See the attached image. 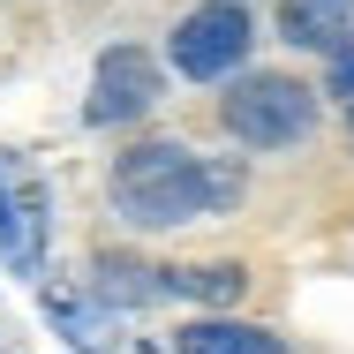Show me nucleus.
Instances as JSON below:
<instances>
[{"label": "nucleus", "mask_w": 354, "mask_h": 354, "mask_svg": "<svg viewBox=\"0 0 354 354\" xmlns=\"http://www.w3.org/2000/svg\"><path fill=\"white\" fill-rule=\"evenodd\" d=\"M241 196V166H212L189 143H136L113 166V204L136 226H181Z\"/></svg>", "instance_id": "nucleus-1"}, {"label": "nucleus", "mask_w": 354, "mask_h": 354, "mask_svg": "<svg viewBox=\"0 0 354 354\" xmlns=\"http://www.w3.org/2000/svg\"><path fill=\"white\" fill-rule=\"evenodd\" d=\"M218 121H226V136L249 143V151H286V143H301L317 129V91L294 83V75H241L226 91Z\"/></svg>", "instance_id": "nucleus-2"}, {"label": "nucleus", "mask_w": 354, "mask_h": 354, "mask_svg": "<svg viewBox=\"0 0 354 354\" xmlns=\"http://www.w3.org/2000/svg\"><path fill=\"white\" fill-rule=\"evenodd\" d=\"M166 61H174V75H189V83L234 75L249 61V15H241V0H204L196 15H181L174 38H166Z\"/></svg>", "instance_id": "nucleus-3"}, {"label": "nucleus", "mask_w": 354, "mask_h": 354, "mask_svg": "<svg viewBox=\"0 0 354 354\" xmlns=\"http://www.w3.org/2000/svg\"><path fill=\"white\" fill-rule=\"evenodd\" d=\"M158 106V61L136 53V46H113V53H98V75H91V121L98 129H121V121H143Z\"/></svg>", "instance_id": "nucleus-4"}, {"label": "nucleus", "mask_w": 354, "mask_h": 354, "mask_svg": "<svg viewBox=\"0 0 354 354\" xmlns=\"http://www.w3.org/2000/svg\"><path fill=\"white\" fill-rule=\"evenodd\" d=\"M279 38L301 53L354 46V0H279Z\"/></svg>", "instance_id": "nucleus-5"}, {"label": "nucleus", "mask_w": 354, "mask_h": 354, "mask_svg": "<svg viewBox=\"0 0 354 354\" xmlns=\"http://www.w3.org/2000/svg\"><path fill=\"white\" fill-rule=\"evenodd\" d=\"M181 354H286L272 332H257V324H218V317H196L189 332H181Z\"/></svg>", "instance_id": "nucleus-6"}, {"label": "nucleus", "mask_w": 354, "mask_h": 354, "mask_svg": "<svg viewBox=\"0 0 354 354\" xmlns=\"http://www.w3.org/2000/svg\"><path fill=\"white\" fill-rule=\"evenodd\" d=\"M332 98L347 106V121H354V46H339V53H332Z\"/></svg>", "instance_id": "nucleus-7"}, {"label": "nucleus", "mask_w": 354, "mask_h": 354, "mask_svg": "<svg viewBox=\"0 0 354 354\" xmlns=\"http://www.w3.org/2000/svg\"><path fill=\"white\" fill-rule=\"evenodd\" d=\"M151 354H158V347H151Z\"/></svg>", "instance_id": "nucleus-8"}]
</instances>
